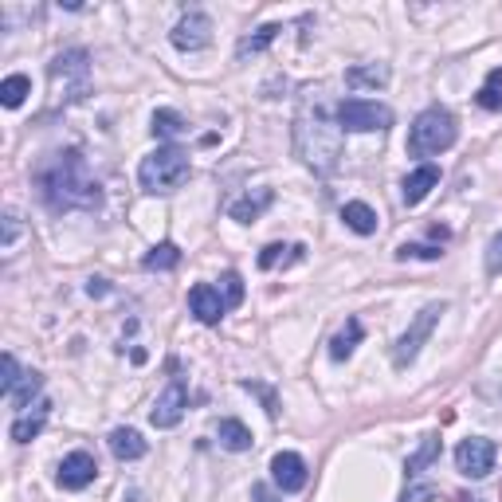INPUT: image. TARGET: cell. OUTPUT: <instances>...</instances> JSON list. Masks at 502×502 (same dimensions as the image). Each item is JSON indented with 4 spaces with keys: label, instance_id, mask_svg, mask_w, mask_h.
Here are the masks:
<instances>
[{
    "label": "cell",
    "instance_id": "13",
    "mask_svg": "<svg viewBox=\"0 0 502 502\" xmlns=\"http://www.w3.org/2000/svg\"><path fill=\"white\" fill-rule=\"evenodd\" d=\"M189 310L196 314V322H204V326H216V322L228 314V302L220 299V287L196 283V287L189 291Z\"/></svg>",
    "mask_w": 502,
    "mask_h": 502
},
{
    "label": "cell",
    "instance_id": "22",
    "mask_svg": "<svg viewBox=\"0 0 502 502\" xmlns=\"http://www.w3.org/2000/svg\"><path fill=\"white\" fill-rule=\"evenodd\" d=\"M361 322L358 318H346V326H342L338 333H333V342H330V358L333 361H346L353 350H358V342H361Z\"/></svg>",
    "mask_w": 502,
    "mask_h": 502
},
{
    "label": "cell",
    "instance_id": "14",
    "mask_svg": "<svg viewBox=\"0 0 502 502\" xmlns=\"http://www.w3.org/2000/svg\"><path fill=\"white\" fill-rule=\"evenodd\" d=\"M47 412H52V400H36L32 412H20V416L12 420V428H8V436L16 440V444H28V440H36L39 432H44L47 424Z\"/></svg>",
    "mask_w": 502,
    "mask_h": 502
},
{
    "label": "cell",
    "instance_id": "12",
    "mask_svg": "<svg viewBox=\"0 0 502 502\" xmlns=\"http://www.w3.org/2000/svg\"><path fill=\"white\" fill-rule=\"evenodd\" d=\"M98 475V464L91 451H71V456L59 464V487L63 490H86Z\"/></svg>",
    "mask_w": 502,
    "mask_h": 502
},
{
    "label": "cell",
    "instance_id": "6",
    "mask_svg": "<svg viewBox=\"0 0 502 502\" xmlns=\"http://www.w3.org/2000/svg\"><path fill=\"white\" fill-rule=\"evenodd\" d=\"M448 310V302H428L424 310L412 318V326L400 333V342L392 346V366L397 369H405V366H412L416 361V353H420V346L432 338V330H436V322H440V314Z\"/></svg>",
    "mask_w": 502,
    "mask_h": 502
},
{
    "label": "cell",
    "instance_id": "32",
    "mask_svg": "<svg viewBox=\"0 0 502 502\" xmlns=\"http://www.w3.org/2000/svg\"><path fill=\"white\" fill-rule=\"evenodd\" d=\"M220 287H224V302H228V310L240 307V302H243V279H240V275L228 271V275L220 279Z\"/></svg>",
    "mask_w": 502,
    "mask_h": 502
},
{
    "label": "cell",
    "instance_id": "24",
    "mask_svg": "<svg viewBox=\"0 0 502 502\" xmlns=\"http://www.w3.org/2000/svg\"><path fill=\"white\" fill-rule=\"evenodd\" d=\"M177 263H181V248L165 240V243H157V248H150V255L142 259V267L145 271H173Z\"/></svg>",
    "mask_w": 502,
    "mask_h": 502
},
{
    "label": "cell",
    "instance_id": "36",
    "mask_svg": "<svg viewBox=\"0 0 502 502\" xmlns=\"http://www.w3.org/2000/svg\"><path fill=\"white\" fill-rule=\"evenodd\" d=\"M251 498H255V502H275V495H271V490L263 487V483H255V487H251Z\"/></svg>",
    "mask_w": 502,
    "mask_h": 502
},
{
    "label": "cell",
    "instance_id": "20",
    "mask_svg": "<svg viewBox=\"0 0 502 502\" xmlns=\"http://www.w3.org/2000/svg\"><path fill=\"white\" fill-rule=\"evenodd\" d=\"M216 440H220L224 448L228 451H248L255 440H251V428L243 424V420H220V424H216Z\"/></svg>",
    "mask_w": 502,
    "mask_h": 502
},
{
    "label": "cell",
    "instance_id": "35",
    "mask_svg": "<svg viewBox=\"0 0 502 502\" xmlns=\"http://www.w3.org/2000/svg\"><path fill=\"white\" fill-rule=\"evenodd\" d=\"M432 498H436V487H416V483H412L400 502H432Z\"/></svg>",
    "mask_w": 502,
    "mask_h": 502
},
{
    "label": "cell",
    "instance_id": "29",
    "mask_svg": "<svg viewBox=\"0 0 502 502\" xmlns=\"http://www.w3.org/2000/svg\"><path fill=\"white\" fill-rule=\"evenodd\" d=\"M4 240H0V251L4 255H12L16 251V243H20V235H24V220H20V212L16 209H4Z\"/></svg>",
    "mask_w": 502,
    "mask_h": 502
},
{
    "label": "cell",
    "instance_id": "19",
    "mask_svg": "<svg viewBox=\"0 0 502 502\" xmlns=\"http://www.w3.org/2000/svg\"><path fill=\"white\" fill-rule=\"evenodd\" d=\"M302 243H267V248L259 251V267L263 271H275V267H291V263L302 259Z\"/></svg>",
    "mask_w": 502,
    "mask_h": 502
},
{
    "label": "cell",
    "instance_id": "4",
    "mask_svg": "<svg viewBox=\"0 0 502 502\" xmlns=\"http://www.w3.org/2000/svg\"><path fill=\"white\" fill-rule=\"evenodd\" d=\"M189 177V153L181 145H157L150 157L137 165V185L145 193H173Z\"/></svg>",
    "mask_w": 502,
    "mask_h": 502
},
{
    "label": "cell",
    "instance_id": "30",
    "mask_svg": "<svg viewBox=\"0 0 502 502\" xmlns=\"http://www.w3.org/2000/svg\"><path fill=\"white\" fill-rule=\"evenodd\" d=\"M153 134L157 137H177L185 134V118L177 111H153Z\"/></svg>",
    "mask_w": 502,
    "mask_h": 502
},
{
    "label": "cell",
    "instance_id": "16",
    "mask_svg": "<svg viewBox=\"0 0 502 502\" xmlns=\"http://www.w3.org/2000/svg\"><path fill=\"white\" fill-rule=\"evenodd\" d=\"M271 201H275L271 189H255V196L248 193V196H240V201H232L228 216L232 220H240V224H251V220H259V216L271 209Z\"/></svg>",
    "mask_w": 502,
    "mask_h": 502
},
{
    "label": "cell",
    "instance_id": "3",
    "mask_svg": "<svg viewBox=\"0 0 502 502\" xmlns=\"http://www.w3.org/2000/svg\"><path fill=\"white\" fill-rule=\"evenodd\" d=\"M459 137V126H456V114L444 111V106H428V111L416 114L408 130V153L412 157H436L456 145Z\"/></svg>",
    "mask_w": 502,
    "mask_h": 502
},
{
    "label": "cell",
    "instance_id": "11",
    "mask_svg": "<svg viewBox=\"0 0 502 502\" xmlns=\"http://www.w3.org/2000/svg\"><path fill=\"white\" fill-rule=\"evenodd\" d=\"M271 479H275V487H279L283 495H299V490L307 487V479H310L307 459H302L299 451H279V456L271 459Z\"/></svg>",
    "mask_w": 502,
    "mask_h": 502
},
{
    "label": "cell",
    "instance_id": "31",
    "mask_svg": "<svg viewBox=\"0 0 502 502\" xmlns=\"http://www.w3.org/2000/svg\"><path fill=\"white\" fill-rule=\"evenodd\" d=\"M0 369H4V377H0V392H4V397H12L24 373H20V366H16L12 353H4V358H0Z\"/></svg>",
    "mask_w": 502,
    "mask_h": 502
},
{
    "label": "cell",
    "instance_id": "25",
    "mask_svg": "<svg viewBox=\"0 0 502 502\" xmlns=\"http://www.w3.org/2000/svg\"><path fill=\"white\" fill-rule=\"evenodd\" d=\"M28 95H32V78H28V75H8L4 83H0V103H4L8 111L24 106Z\"/></svg>",
    "mask_w": 502,
    "mask_h": 502
},
{
    "label": "cell",
    "instance_id": "21",
    "mask_svg": "<svg viewBox=\"0 0 502 502\" xmlns=\"http://www.w3.org/2000/svg\"><path fill=\"white\" fill-rule=\"evenodd\" d=\"M342 220H346V228L358 232V235H373V232H377V212H373L366 201H350L346 209H342Z\"/></svg>",
    "mask_w": 502,
    "mask_h": 502
},
{
    "label": "cell",
    "instance_id": "23",
    "mask_svg": "<svg viewBox=\"0 0 502 502\" xmlns=\"http://www.w3.org/2000/svg\"><path fill=\"white\" fill-rule=\"evenodd\" d=\"M436 456H440V436H436V432H432V436H424V444H420V448L408 456V464H405L408 483H412V479H416L424 467H432V464H436Z\"/></svg>",
    "mask_w": 502,
    "mask_h": 502
},
{
    "label": "cell",
    "instance_id": "28",
    "mask_svg": "<svg viewBox=\"0 0 502 502\" xmlns=\"http://www.w3.org/2000/svg\"><path fill=\"white\" fill-rule=\"evenodd\" d=\"M479 106H483V111H502V67H495V71L487 75L483 91H479Z\"/></svg>",
    "mask_w": 502,
    "mask_h": 502
},
{
    "label": "cell",
    "instance_id": "1",
    "mask_svg": "<svg viewBox=\"0 0 502 502\" xmlns=\"http://www.w3.org/2000/svg\"><path fill=\"white\" fill-rule=\"evenodd\" d=\"M342 126H338V106L330 111L326 91L314 86L302 95L299 114H294V150H299L302 165H310L314 173H330L333 161L342 157Z\"/></svg>",
    "mask_w": 502,
    "mask_h": 502
},
{
    "label": "cell",
    "instance_id": "17",
    "mask_svg": "<svg viewBox=\"0 0 502 502\" xmlns=\"http://www.w3.org/2000/svg\"><path fill=\"white\" fill-rule=\"evenodd\" d=\"M436 185H440V169H436V165H420L416 173L405 177V193H400V196H405V204L412 209V204L424 201V196L436 189Z\"/></svg>",
    "mask_w": 502,
    "mask_h": 502
},
{
    "label": "cell",
    "instance_id": "34",
    "mask_svg": "<svg viewBox=\"0 0 502 502\" xmlns=\"http://www.w3.org/2000/svg\"><path fill=\"white\" fill-rule=\"evenodd\" d=\"M487 275H502V232L487 243Z\"/></svg>",
    "mask_w": 502,
    "mask_h": 502
},
{
    "label": "cell",
    "instance_id": "2",
    "mask_svg": "<svg viewBox=\"0 0 502 502\" xmlns=\"http://www.w3.org/2000/svg\"><path fill=\"white\" fill-rule=\"evenodd\" d=\"M39 196L52 212H91L103 204V185L95 181L91 165L78 150H63L39 169Z\"/></svg>",
    "mask_w": 502,
    "mask_h": 502
},
{
    "label": "cell",
    "instance_id": "7",
    "mask_svg": "<svg viewBox=\"0 0 502 502\" xmlns=\"http://www.w3.org/2000/svg\"><path fill=\"white\" fill-rule=\"evenodd\" d=\"M338 126L350 134H373V130H389L392 126V111L369 98H346L338 103Z\"/></svg>",
    "mask_w": 502,
    "mask_h": 502
},
{
    "label": "cell",
    "instance_id": "15",
    "mask_svg": "<svg viewBox=\"0 0 502 502\" xmlns=\"http://www.w3.org/2000/svg\"><path fill=\"white\" fill-rule=\"evenodd\" d=\"M111 451H114L118 464H134V459H142L145 451H150V444L142 440L137 428H114L111 432Z\"/></svg>",
    "mask_w": 502,
    "mask_h": 502
},
{
    "label": "cell",
    "instance_id": "5",
    "mask_svg": "<svg viewBox=\"0 0 502 502\" xmlns=\"http://www.w3.org/2000/svg\"><path fill=\"white\" fill-rule=\"evenodd\" d=\"M47 75H52L59 103H78V98L91 91V55H86L83 47L59 52L52 59V67H47Z\"/></svg>",
    "mask_w": 502,
    "mask_h": 502
},
{
    "label": "cell",
    "instance_id": "9",
    "mask_svg": "<svg viewBox=\"0 0 502 502\" xmlns=\"http://www.w3.org/2000/svg\"><path fill=\"white\" fill-rule=\"evenodd\" d=\"M495 459H498V448L490 444L487 436H471L456 448V467L464 471L467 479H483L495 471Z\"/></svg>",
    "mask_w": 502,
    "mask_h": 502
},
{
    "label": "cell",
    "instance_id": "33",
    "mask_svg": "<svg viewBox=\"0 0 502 502\" xmlns=\"http://www.w3.org/2000/svg\"><path fill=\"white\" fill-rule=\"evenodd\" d=\"M440 248H432V243H405V248L397 251V259H440Z\"/></svg>",
    "mask_w": 502,
    "mask_h": 502
},
{
    "label": "cell",
    "instance_id": "37",
    "mask_svg": "<svg viewBox=\"0 0 502 502\" xmlns=\"http://www.w3.org/2000/svg\"><path fill=\"white\" fill-rule=\"evenodd\" d=\"M91 294H106V287H103V279H91V287H86Z\"/></svg>",
    "mask_w": 502,
    "mask_h": 502
},
{
    "label": "cell",
    "instance_id": "8",
    "mask_svg": "<svg viewBox=\"0 0 502 502\" xmlns=\"http://www.w3.org/2000/svg\"><path fill=\"white\" fill-rule=\"evenodd\" d=\"M169 39H173L177 52H204V47L212 44V20H209V12L189 8V12L177 20V28L169 32Z\"/></svg>",
    "mask_w": 502,
    "mask_h": 502
},
{
    "label": "cell",
    "instance_id": "10",
    "mask_svg": "<svg viewBox=\"0 0 502 502\" xmlns=\"http://www.w3.org/2000/svg\"><path fill=\"white\" fill-rule=\"evenodd\" d=\"M185 408H189V389H185L181 377H173L169 385H165V392L153 400L150 408V424L153 428H177L185 416Z\"/></svg>",
    "mask_w": 502,
    "mask_h": 502
},
{
    "label": "cell",
    "instance_id": "27",
    "mask_svg": "<svg viewBox=\"0 0 502 502\" xmlns=\"http://www.w3.org/2000/svg\"><path fill=\"white\" fill-rule=\"evenodd\" d=\"M39 389H44V377H39V373H24V377H20V385H16V392L8 400H12V405L24 412V408H32V397H36Z\"/></svg>",
    "mask_w": 502,
    "mask_h": 502
},
{
    "label": "cell",
    "instance_id": "18",
    "mask_svg": "<svg viewBox=\"0 0 502 502\" xmlns=\"http://www.w3.org/2000/svg\"><path fill=\"white\" fill-rule=\"evenodd\" d=\"M389 63H358V67H350L346 71V86L350 91H366V86H373V91H377V86H385L389 83Z\"/></svg>",
    "mask_w": 502,
    "mask_h": 502
},
{
    "label": "cell",
    "instance_id": "26",
    "mask_svg": "<svg viewBox=\"0 0 502 502\" xmlns=\"http://www.w3.org/2000/svg\"><path fill=\"white\" fill-rule=\"evenodd\" d=\"M279 32H283V24H263V28H259V32H255V36L240 39V47H235V55H240V59H248V55H259L263 47H271V44H275V36H279Z\"/></svg>",
    "mask_w": 502,
    "mask_h": 502
}]
</instances>
